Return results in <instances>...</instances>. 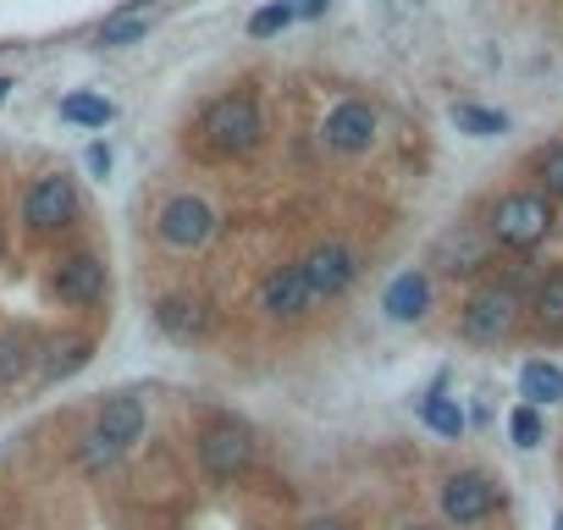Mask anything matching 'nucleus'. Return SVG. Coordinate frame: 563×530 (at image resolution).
I'll list each match as a JSON object with an SVG mask.
<instances>
[{
    "label": "nucleus",
    "instance_id": "obj_1",
    "mask_svg": "<svg viewBox=\"0 0 563 530\" xmlns=\"http://www.w3.org/2000/svg\"><path fill=\"white\" fill-rule=\"evenodd\" d=\"M144 398L139 393H111L100 409H95V426L84 431V442H78V464L89 470V475H100V470H111V464H122L139 442H144Z\"/></svg>",
    "mask_w": 563,
    "mask_h": 530
},
{
    "label": "nucleus",
    "instance_id": "obj_2",
    "mask_svg": "<svg viewBox=\"0 0 563 530\" xmlns=\"http://www.w3.org/2000/svg\"><path fill=\"white\" fill-rule=\"evenodd\" d=\"M260 139H265V111H260V100L243 95V89L210 100L205 117H199V144H205V155L238 161V155L260 150Z\"/></svg>",
    "mask_w": 563,
    "mask_h": 530
},
{
    "label": "nucleus",
    "instance_id": "obj_3",
    "mask_svg": "<svg viewBox=\"0 0 563 530\" xmlns=\"http://www.w3.org/2000/svg\"><path fill=\"white\" fill-rule=\"evenodd\" d=\"M547 232H552V205H547L536 188L503 194V199L492 205V216H486V238L503 243V249H519V254L536 249Z\"/></svg>",
    "mask_w": 563,
    "mask_h": 530
},
{
    "label": "nucleus",
    "instance_id": "obj_4",
    "mask_svg": "<svg viewBox=\"0 0 563 530\" xmlns=\"http://www.w3.org/2000/svg\"><path fill=\"white\" fill-rule=\"evenodd\" d=\"M199 464H205L210 481L243 475L254 464V431H249V420H238V415L205 420V431H199Z\"/></svg>",
    "mask_w": 563,
    "mask_h": 530
},
{
    "label": "nucleus",
    "instance_id": "obj_5",
    "mask_svg": "<svg viewBox=\"0 0 563 530\" xmlns=\"http://www.w3.org/2000/svg\"><path fill=\"white\" fill-rule=\"evenodd\" d=\"M519 321V288L514 283H486L481 294H470L464 316H459V332L470 343H503Z\"/></svg>",
    "mask_w": 563,
    "mask_h": 530
},
{
    "label": "nucleus",
    "instance_id": "obj_6",
    "mask_svg": "<svg viewBox=\"0 0 563 530\" xmlns=\"http://www.w3.org/2000/svg\"><path fill=\"white\" fill-rule=\"evenodd\" d=\"M497 503H503V492L486 470H453L442 481V519L448 525H481L497 514Z\"/></svg>",
    "mask_w": 563,
    "mask_h": 530
},
{
    "label": "nucleus",
    "instance_id": "obj_7",
    "mask_svg": "<svg viewBox=\"0 0 563 530\" xmlns=\"http://www.w3.org/2000/svg\"><path fill=\"white\" fill-rule=\"evenodd\" d=\"M155 232L172 249H199V243L216 238V205L199 199V194H172L161 205V216H155Z\"/></svg>",
    "mask_w": 563,
    "mask_h": 530
},
{
    "label": "nucleus",
    "instance_id": "obj_8",
    "mask_svg": "<svg viewBox=\"0 0 563 530\" xmlns=\"http://www.w3.org/2000/svg\"><path fill=\"white\" fill-rule=\"evenodd\" d=\"M299 265H305V283H310L316 305H321V299H338V294H349V288H354V277H360V254H354L349 243H338V238L316 243V249H310Z\"/></svg>",
    "mask_w": 563,
    "mask_h": 530
},
{
    "label": "nucleus",
    "instance_id": "obj_9",
    "mask_svg": "<svg viewBox=\"0 0 563 530\" xmlns=\"http://www.w3.org/2000/svg\"><path fill=\"white\" fill-rule=\"evenodd\" d=\"M23 221L34 232H67L78 221V188H73V177H40L23 194Z\"/></svg>",
    "mask_w": 563,
    "mask_h": 530
},
{
    "label": "nucleus",
    "instance_id": "obj_10",
    "mask_svg": "<svg viewBox=\"0 0 563 530\" xmlns=\"http://www.w3.org/2000/svg\"><path fill=\"white\" fill-rule=\"evenodd\" d=\"M51 288H56L62 305L89 310V305L106 299V265H100L95 254H62V260L51 265Z\"/></svg>",
    "mask_w": 563,
    "mask_h": 530
},
{
    "label": "nucleus",
    "instance_id": "obj_11",
    "mask_svg": "<svg viewBox=\"0 0 563 530\" xmlns=\"http://www.w3.org/2000/svg\"><path fill=\"white\" fill-rule=\"evenodd\" d=\"M376 128H382V117H376L371 100H343V106H332L321 139H327L332 155H365L376 144Z\"/></svg>",
    "mask_w": 563,
    "mask_h": 530
},
{
    "label": "nucleus",
    "instance_id": "obj_12",
    "mask_svg": "<svg viewBox=\"0 0 563 530\" xmlns=\"http://www.w3.org/2000/svg\"><path fill=\"white\" fill-rule=\"evenodd\" d=\"M310 305H316V294H310V283H305V265H299V260L276 265V272L260 283V310H265V321H299Z\"/></svg>",
    "mask_w": 563,
    "mask_h": 530
},
{
    "label": "nucleus",
    "instance_id": "obj_13",
    "mask_svg": "<svg viewBox=\"0 0 563 530\" xmlns=\"http://www.w3.org/2000/svg\"><path fill=\"white\" fill-rule=\"evenodd\" d=\"M486 254H492V238H486V227H453L448 238H437V249H431V260L442 265V272H481L486 265Z\"/></svg>",
    "mask_w": 563,
    "mask_h": 530
},
{
    "label": "nucleus",
    "instance_id": "obj_14",
    "mask_svg": "<svg viewBox=\"0 0 563 530\" xmlns=\"http://www.w3.org/2000/svg\"><path fill=\"white\" fill-rule=\"evenodd\" d=\"M210 305H199V299H183V294H172V299H161L155 305V327L161 332H172V338H205L210 332Z\"/></svg>",
    "mask_w": 563,
    "mask_h": 530
},
{
    "label": "nucleus",
    "instance_id": "obj_15",
    "mask_svg": "<svg viewBox=\"0 0 563 530\" xmlns=\"http://www.w3.org/2000/svg\"><path fill=\"white\" fill-rule=\"evenodd\" d=\"M387 316L393 321H420L426 310H431V283H426V272H404V277H393V288H387Z\"/></svg>",
    "mask_w": 563,
    "mask_h": 530
},
{
    "label": "nucleus",
    "instance_id": "obj_16",
    "mask_svg": "<svg viewBox=\"0 0 563 530\" xmlns=\"http://www.w3.org/2000/svg\"><path fill=\"white\" fill-rule=\"evenodd\" d=\"M530 321H536V332H563V272H547L541 283H536V294H530Z\"/></svg>",
    "mask_w": 563,
    "mask_h": 530
},
{
    "label": "nucleus",
    "instance_id": "obj_17",
    "mask_svg": "<svg viewBox=\"0 0 563 530\" xmlns=\"http://www.w3.org/2000/svg\"><path fill=\"white\" fill-rule=\"evenodd\" d=\"M519 393H525V404H530V409L558 404V398H563V371H558V365H547V360H530V365L519 371Z\"/></svg>",
    "mask_w": 563,
    "mask_h": 530
},
{
    "label": "nucleus",
    "instance_id": "obj_18",
    "mask_svg": "<svg viewBox=\"0 0 563 530\" xmlns=\"http://www.w3.org/2000/svg\"><path fill=\"white\" fill-rule=\"evenodd\" d=\"M40 365V343L29 332H0V382H23Z\"/></svg>",
    "mask_w": 563,
    "mask_h": 530
},
{
    "label": "nucleus",
    "instance_id": "obj_19",
    "mask_svg": "<svg viewBox=\"0 0 563 530\" xmlns=\"http://www.w3.org/2000/svg\"><path fill=\"white\" fill-rule=\"evenodd\" d=\"M84 360H89V343H84V338H62V343H51V360H45V349H40V376L56 382V376L78 371Z\"/></svg>",
    "mask_w": 563,
    "mask_h": 530
},
{
    "label": "nucleus",
    "instance_id": "obj_20",
    "mask_svg": "<svg viewBox=\"0 0 563 530\" xmlns=\"http://www.w3.org/2000/svg\"><path fill=\"white\" fill-rule=\"evenodd\" d=\"M62 117L78 122V128H106V122L117 117V106L100 100V95H67V100H62Z\"/></svg>",
    "mask_w": 563,
    "mask_h": 530
},
{
    "label": "nucleus",
    "instance_id": "obj_21",
    "mask_svg": "<svg viewBox=\"0 0 563 530\" xmlns=\"http://www.w3.org/2000/svg\"><path fill=\"white\" fill-rule=\"evenodd\" d=\"M536 194L547 205H563V144H552V150L536 155Z\"/></svg>",
    "mask_w": 563,
    "mask_h": 530
},
{
    "label": "nucleus",
    "instance_id": "obj_22",
    "mask_svg": "<svg viewBox=\"0 0 563 530\" xmlns=\"http://www.w3.org/2000/svg\"><path fill=\"white\" fill-rule=\"evenodd\" d=\"M150 34V23L144 18H111V23H100V34H95V51H122V45H139Z\"/></svg>",
    "mask_w": 563,
    "mask_h": 530
},
{
    "label": "nucleus",
    "instance_id": "obj_23",
    "mask_svg": "<svg viewBox=\"0 0 563 530\" xmlns=\"http://www.w3.org/2000/svg\"><path fill=\"white\" fill-rule=\"evenodd\" d=\"M453 122H459L470 139H497V133H508V117H503V111H486V106H453Z\"/></svg>",
    "mask_w": 563,
    "mask_h": 530
},
{
    "label": "nucleus",
    "instance_id": "obj_24",
    "mask_svg": "<svg viewBox=\"0 0 563 530\" xmlns=\"http://www.w3.org/2000/svg\"><path fill=\"white\" fill-rule=\"evenodd\" d=\"M420 415H426V426H431V431H442V437H459V431H464V415H459V404H453V398H426V404H420Z\"/></svg>",
    "mask_w": 563,
    "mask_h": 530
},
{
    "label": "nucleus",
    "instance_id": "obj_25",
    "mask_svg": "<svg viewBox=\"0 0 563 530\" xmlns=\"http://www.w3.org/2000/svg\"><path fill=\"white\" fill-rule=\"evenodd\" d=\"M288 23H294V0H276V7H265V12L249 18V34H254V40H271V34L288 29Z\"/></svg>",
    "mask_w": 563,
    "mask_h": 530
},
{
    "label": "nucleus",
    "instance_id": "obj_26",
    "mask_svg": "<svg viewBox=\"0 0 563 530\" xmlns=\"http://www.w3.org/2000/svg\"><path fill=\"white\" fill-rule=\"evenodd\" d=\"M508 431H514V448H536V442H541V415H536L530 404H519V409L508 415Z\"/></svg>",
    "mask_w": 563,
    "mask_h": 530
},
{
    "label": "nucleus",
    "instance_id": "obj_27",
    "mask_svg": "<svg viewBox=\"0 0 563 530\" xmlns=\"http://www.w3.org/2000/svg\"><path fill=\"white\" fill-rule=\"evenodd\" d=\"M106 166H111V150H106V144H95V150H89V172H95V177H106Z\"/></svg>",
    "mask_w": 563,
    "mask_h": 530
},
{
    "label": "nucleus",
    "instance_id": "obj_28",
    "mask_svg": "<svg viewBox=\"0 0 563 530\" xmlns=\"http://www.w3.org/2000/svg\"><path fill=\"white\" fill-rule=\"evenodd\" d=\"M327 0H294V18H321Z\"/></svg>",
    "mask_w": 563,
    "mask_h": 530
},
{
    "label": "nucleus",
    "instance_id": "obj_29",
    "mask_svg": "<svg viewBox=\"0 0 563 530\" xmlns=\"http://www.w3.org/2000/svg\"><path fill=\"white\" fill-rule=\"evenodd\" d=\"M305 530H354V525H349V519H332V514H321V519H310Z\"/></svg>",
    "mask_w": 563,
    "mask_h": 530
},
{
    "label": "nucleus",
    "instance_id": "obj_30",
    "mask_svg": "<svg viewBox=\"0 0 563 530\" xmlns=\"http://www.w3.org/2000/svg\"><path fill=\"white\" fill-rule=\"evenodd\" d=\"M7 95H12V78H0V106H7Z\"/></svg>",
    "mask_w": 563,
    "mask_h": 530
},
{
    "label": "nucleus",
    "instance_id": "obj_31",
    "mask_svg": "<svg viewBox=\"0 0 563 530\" xmlns=\"http://www.w3.org/2000/svg\"><path fill=\"white\" fill-rule=\"evenodd\" d=\"M404 530H437V525H404Z\"/></svg>",
    "mask_w": 563,
    "mask_h": 530
},
{
    "label": "nucleus",
    "instance_id": "obj_32",
    "mask_svg": "<svg viewBox=\"0 0 563 530\" xmlns=\"http://www.w3.org/2000/svg\"><path fill=\"white\" fill-rule=\"evenodd\" d=\"M558 530H563V519H558Z\"/></svg>",
    "mask_w": 563,
    "mask_h": 530
}]
</instances>
